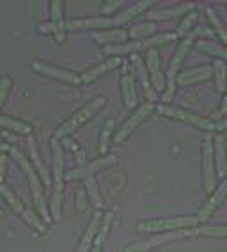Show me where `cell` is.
Segmentation results:
<instances>
[{"label":"cell","mask_w":227,"mask_h":252,"mask_svg":"<svg viewBox=\"0 0 227 252\" xmlns=\"http://www.w3.org/2000/svg\"><path fill=\"white\" fill-rule=\"evenodd\" d=\"M9 153H11V157H13L14 162L22 167V171L25 172V176H27L28 185H30V190H32V195H34V203H36V208H37V212H39V215L43 217V222H45V224H50L52 217H50V212H48V208H46L45 195H43V187H41V183H39V176H37L34 165H32L30 160H28L18 148H11Z\"/></svg>","instance_id":"obj_1"},{"label":"cell","mask_w":227,"mask_h":252,"mask_svg":"<svg viewBox=\"0 0 227 252\" xmlns=\"http://www.w3.org/2000/svg\"><path fill=\"white\" fill-rule=\"evenodd\" d=\"M105 103H107V99L105 98H94L92 101H89V103L85 105L84 108H80L78 112H75L71 117H69L68 121L62 123V125L55 130V140L59 139H64V137L71 135L73 131L78 130L80 126L84 125L85 121H89L92 116H96V114L100 112L101 108L105 107Z\"/></svg>","instance_id":"obj_2"},{"label":"cell","mask_w":227,"mask_h":252,"mask_svg":"<svg viewBox=\"0 0 227 252\" xmlns=\"http://www.w3.org/2000/svg\"><path fill=\"white\" fill-rule=\"evenodd\" d=\"M176 32H169V34H160L155 37H145V39L132 41V43H123V45H112L105 48V54L112 55V57H119V55H126L132 52H141V50H153L155 46L167 45L170 41L176 39Z\"/></svg>","instance_id":"obj_3"},{"label":"cell","mask_w":227,"mask_h":252,"mask_svg":"<svg viewBox=\"0 0 227 252\" xmlns=\"http://www.w3.org/2000/svg\"><path fill=\"white\" fill-rule=\"evenodd\" d=\"M199 224L197 217H176V219H162V220H147L139 224L141 233H162V231L190 229Z\"/></svg>","instance_id":"obj_4"},{"label":"cell","mask_w":227,"mask_h":252,"mask_svg":"<svg viewBox=\"0 0 227 252\" xmlns=\"http://www.w3.org/2000/svg\"><path fill=\"white\" fill-rule=\"evenodd\" d=\"M0 195L7 201V204L13 208L14 213H18L22 219H25V222H27L28 225H32V227H34V229H37L39 233H45V231H46L45 222H43L34 212H30V210H27V208L23 206L22 201H20V199L13 194V190H11L9 187H5L4 183L0 185Z\"/></svg>","instance_id":"obj_5"},{"label":"cell","mask_w":227,"mask_h":252,"mask_svg":"<svg viewBox=\"0 0 227 252\" xmlns=\"http://www.w3.org/2000/svg\"><path fill=\"white\" fill-rule=\"evenodd\" d=\"M194 37H196V34H188V36L185 37V39L181 41V45H179V48L176 50V54H174L172 61H170V68H169V75H167V93H165L164 96V101L167 103L169 99L172 98V93H174V87H176V78H177V69H179V66H181V63L185 61L186 54H188V50H190L192 43H194Z\"/></svg>","instance_id":"obj_6"},{"label":"cell","mask_w":227,"mask_h":252,"mask_svg":"<svg viewBox=\"0 0 227 252\" xmlns=\"http://www.w3.org/2000/svg\"><path fill=\"white\" fill-rule=\"evenodd\" d=\"M196 234V231H188V229H179V231H169V233L158 234V236H149V238L142 240V242H137L133 245H128L124 249V252H145L151 251V249L158 247V245H164L167 242H172L177 238H185V236H192Z\"/></svg>","instance_id":"obj_7"},{"label":"cell","mask_w":227,"mask_h":252,"mask_svg":"<svg viewBox=\"0 0 227 252\" xmlns=\"http://www.w3.org/2000/svg\"><path fill=\"white\" fill-rule=\"evenodd\" d=\"M160 114H164L167 117H172V119H179L183 123H188V125H194L200 130H206V131H215V123L206 119V117H200L196 116V114H190L186 112V110H181V108H174V107H169V105L162 103L160 107H156Z\"/></svg>","instance_id":"obj_8"},{"label":"cell","mask_w":227,"mask_h":252,"mask_svg":"<svg viewBox=\"0 0 227 252\" xmlns=\"http://www.w3.org/2000/svg\"><path fill=\"white\" fill-rule=\"evenodd\" d=\"M213 135H206L202 144V171H204V192L213 194L215 189V149H213Z\"/></svg>","instance_id":"obj_9"},{"label":"cell","mask_w":227,"mask_h":252,"mask_svg":"<svg viewBox=\"0 0 227 252\" xmlns=\"http://www.w3.org/2000/svg\"><path fill=\"white\" fill-rule=\"evenodd\" d=\"M32 69L39 75H45V77H50L55 78V80H60V82H66V84H71V86H80L82 84V78L78 77L77 73L68 71V69H60V68H55V66H50V64H45V63H32Z\"/></svg>","instance_id":"obj_10"},{"label":"cell","mask_w":227,"mask_h":252,"mask_svg":"<svg viewBox=\"0 0 227 252\" xmlns=\"http://www.w3.org/2000/svg\"><path fill=\"white\" fill-rule=\"evenodd\" d=\"M115 162H117V158L114 157V155H105V157L98 158V160H94V162L85 163L84 167H78V169L69 171L68 174H66V180H80V178L85 180V178L92 176L94 172L101 171V169H105V167L114 165Z\"/></svg>","instance_id":"obj_11"},{"label":"cell","mask_w":227,"mask_h":252,"mask_svg":"<svg viewBox=\"0 0 227 252\" xmlns=\"http://www.w3.org/2000/svg\"><path fill=\"white\" fill-rule=\"evenodd\" d=\"M153 110H155V105L153 103H149V101H147V103L145 105H142L141 108H137V112L133 114L132 117H130V119H128L126 123H124L123 126H121V130L117 131V133H115V137H114V142H123L124 139H126L128 135H130V133H132L133 130H135L137 126L141 125L142 121H144L145 117L149 116L151 112H153Z\"/></svg>","instance_id":"obj_12"},{"label":"cell","mask_w":227,"mask_h":252,"mask_svg":"<svg viewBox=\"0 0 227 252\" xmlns=\"http://www.w3.org/2000/svg\"><path fill=\"white\" fill-rule=\"evenodd\" d=\"M226 197H227V178L222 181V185L218 187L217 190H215L213 194L209 195V199L206 201V204L202 208H200V212H199V215H197V219H199V222H206L211 217V213L217 210L220 204L226 201Z\"/></svg>","instance_id":"obj_13"},{"label":"cell","mask_w":227,"mask_h":252,"mask_svg":"<svg viewBox=\"0 0 227 252\" xmlns=\"http://www.w3.org/2000/svg\"><path fill=\"white\" fill-rule=\"evenodd\" d=\"M145 64H147V69L151 73V82L155 86L156 91H164L165 89V77L162 69H160V54L155 48L147 50L145 54Z\"/></svg>","instance_id":"obj_14"},{"label":"cell","mask_w":227,"mask_h":252,"mask_svg":"<svg viewBox=\"0 0 227 252\" xmlns=\"http://www.w3.org/2000/svg\"><path fill=\"white\" fill-rule=\"evenodd\" d=\"M213 75V68L211 66H202V68L196 69H188V71H183L177 75L176 84L177 86H192V84H199V82L208 80L209 77Z\"/></svg>","instance_id":"obj_15"},{"label":"cell","mask_w":227,"mask_h":252,"mask_svg":"<svg viewBox=\"0 0 227 252\" xmlns=\"http://www.w3.org/2000/svg\"><path fill=\"white\" fill-rule=\"evenodd\" d=\"M52 149H54V190H64V151L59 140H52Z\"/></svg>","instance_id":"obj_16"},{"label":"cell","mask_w":227,"mask_h":252,"mask_svg":"<svg viewBox=\"0 0 227 252\" xmlns=\"http://www.w3.org/2000/svg\"><path fill=\"white\" fill-rule=\"evenodd\" d=\"M121 64V57H110L109 61H105V63L98 64V66H94L92 69H89V71H85L82 75V82L84 84H89V82H94L96 78H100L101 75H105V73L112 71V69H115Z\"/></svg>","instance_id":"obj_17"},{"label":"cell","mask_w":227,"mask_h":252,"mask_svg":"<svg viewBox=\"0 0 227 252\" xmlns=\"http://www.w3.org/2000/svg\"><path fill=\"white\" fill-rule=\"evenodd\" d=\"M101 220H103V215H101L100 212L94 213L92 220L89 222V227H87L85 234H84L82 242H80V245H78L75 252H89V249H91L92 242H94V238H96V234H98V229H100Z\"/></svg>","instance_id":"obj_18"},{"label":"cell","mask_w":227,"mask_h":252,"mask_svg":"<svg viewBox=\"0 0 227 252\" xmlns=\"http://www.w3.org/2000/svg\"><path fill=\"white\" fill-rule=\"evenodd\" d=\"M155 4V2H151V0H142V2H137L135 5H132L130 9L123 11L121 14H117L114 20V25H124V23H128L130 20H133L135 16H139V14L142 13L144 9H147V7H151V5Z\"/></svg>","instance_id":"obj_19"},{"label":"cell","mask_w":227,"mask_h":252,"mask_svg":"<svg viewBox=\"0 0 227 252\" xmlns=\"http://www.w3.org/2000/svg\"><path fill=\"white\" fill-rule=\"evenodd\" d=\"M215 151H217V172L220 178H226L227 174V160H226V139H224L222 133H217L215 135Z\"/></svg>","instance_id":"obj_20"},{"label":"cell","mask_w":227,"mask_h":252,"mask_svg":"<svg viewBox=\"0 0 227 252\" xmlns=\"http://www.w3.org/2000/svg\"><path fill=\"white\" fill-rule=\"evenodd\" d=\"M94 41L101 45L112 46V45H123V41L128 37V32L124 31H105V32H94L92 34Z\"/></svg>","instance_id":"obj_21"},{"label":"cell","mask_w":227,"mask_h":252,"mask_svg":"<svg viewBox=\"0 0 227 252\" xmlns=\"http://www.w3.org/2000/svg\"><path fill=\"white\" fill-rule=\"evenodd\" d=\"M28 153H30L32 165H34V169H36L37 176L41 178L45 185H50L52 183L50 174H48V171H46L45 167H43L41 158H39V155H37V148H36V140H34V137H28Z\"/></svg>","instance_id":"obj_22"},{"label":"cell","mask_w":227,"mask_h":252,"mask_svg":"<svg viewBox=\"0 0 227 252\" xmlns=\"http://www.w3.org/2000/svg\"><path fill=\"white\" fill-rule=\"evenodd\" d=\"M194 7V4H183L179 7H172V9H155L147 13V18L149 20H170V18H177L181 14L188 13V11Z\"/></svg>","instance_id":"obj_23"},{"label":"cell","mask_w":227,"mask_h":252,"mask_svg":"<svg viewBox=\"0 0 227 252\" xmlns=\"http://www.w3.org/2000/svg\"><path fill=\"white\" fill-rule=\"evenodd\" d=\"M121 87H123L124 105H126L128 108H135L137 107V89H135L133 77H130V75H124L123 80H121Z\"/></svg>","instance_id":"obj_24"},{"label":"cell","mask_w":227,"mask_h":252,"mask_svg":"<svg viewBox=\"0 0 227 252\" xmlns=\"http://www.w3.org/2000/svg\"><path fill=\"white\" fill-rule=\"evenodd\" d=\"M0 126L2 128H7L11 131H16V133H22V135H30L32 128L27 123L18 121V119H13L9 116H0Z\"/></svg>","instance_id":"obj_25"},{"label":"cell","mask_w":227,"mask_h":252,"mask_svg":"<svg viewBox=\"0 0 227 252\" xmlns=\"http://www.w3.org/2000/svg\"><path fill=\"white\" fill-rule=\"evenodd\" d=\"M135 64H137V71H139V78H141V84H142V87H144V91H145V96H147V99H149V103H153V101H155V98H156V94H155V91L151 89V82H149V78H147V73H145L144 63L137 57Z\"/></svg>","instance_id":"obj_26"},{"label":"cell","mask_w":227,"mask_h":252,"mask_svg":"<svg viewBox=\"0 0 227 252\" xmlns=\"http://www.w3.org/2000/svg\"><path fill=\"white\" fill-rule=\"evenodd\" d=\"M155 31H156L155 23H141V25H137V27H133L132 31L128 32V36L133 37L135 41H139L149 37L151 34H155Z\"/></svg>","instance_id":"obj_27"},{"label":"cell","mask_w":227,"mask_h":252,"mask_svg":"<svg viewBox=\"0 0 227 252\" xmlns=\"http://www.w3.org/2000/svg\"><path fill=\"white\" fill-rule=\"evenodd\" d=\"M112 131H114V119H107L103 130H101V137H100V153L101 155H107V151H109L110 140H112Z\"/></svg>","instance_id":"obj_28"},{"label":"cell","mask_w":227,"mask_h":252,"mask_svg":"<svg viewBox=\"0 0 227 252\" xmlns=\"http://www.w3.org/2000/svg\"><path fill=\"white\" fill-rule=\"evenodd\" d=\"M197 46H199V50H202V52H206V54H209V55H215V57H218L220 61H222V59L227 61V48H224V46L215 45L211 41H199Z\"/></svg>","instance_id":"obj_29"},{"label":"cell","mask_w":227,"mask_h":252,"mask_svg":"<svg viewBox=\"0 0 227 252\" xmlns=\"http://www.w3.org/2000/svg\"><path fill=\"white\" fill-rule=\"evenodd\" d=\"M85 189H87L89 197H91L92 204H94L96 208H103V199H101L100 192H98V185H96V181H94L92 176L85 178Z\"/></svg>","instance_id":"obj_30"},{"label":"cell","mask_w":227,"mask_h":252,"mask_svg":"<svg viewBox=\"0 0 227 252\" xmlns=\"http://www.w3.org/2000/svg\"><path fill=\"white\" fill-rule=\"evenodd\" d=\"M213 73L215 78H217V91L218 93H224L226 91V64H224V61H220V59L215 61Z\"/></svg>","instance_id":"obj_31"},{"label":"cell","mask_w":227,"mask_h":252,"mask_svg":"<svg viewBox=\"0 0 227 252\" xmlns=\"http://www.w3.org/2000/svg\"><path fill=\"white\" fill-rule=\"evenodd\" d=\"M110 224H112V213H107V215H103V220H101L100 229H98V234H96V238H94L96 247H101V243L105 242L107 234H109Z\"/></svg>","instance_id":"obj_32"},{"label":"cell","mask_w":227,"mask_h":252,"mask_svg":"<svg viewBox=\"0 0 227 252\" xmlns=\"http://www.w3.org/2000/svg\"><path fill=\"white\" fill-rule=\"evenodd\" d=\"M60 204H62V190H54L50 201V217L55 222L60 219Z\"/></svg>","instance_id":"obj_33"},{"label":"cell","mask_w":227,"mask_h":252,"mask_svg":"<svg viewBox=\"0 0 227 252\" xmlns=\"http://www.w3.org/2000/svg\"><path fill=\"white\" fill-rule=\"evenodd\" d=\"M196 233L206 234V236H217V238H227V225H204Z\"/></svg>","instance_id":"obj_34"},{"label":"cell","mask_w":227,"mask_h":252,"mask_svg":"<svg viewBox=\"0 0 227 252\" xmlns=\"http://www.w3.org/2000/svg\"><path fill=\"white\" fill-rule=\"evenodd\" d=\"M206 14H208V20L211 22L213 29L218 32V36L222 37V41L227 45V31H226V27L222 25V22H220V18H218L217 14H215V11H213V9H206Z\"/></svg>","instance_id":"obj_35"},{"label":"cell","mask_w":227,"mask_h":252,"mask_svg":"<svg viewBox=\"0 0 227 252\" xmlns=\"http://www.w3.org/2000/svg\"><path fill=\"white\" fill-rule=\"evenodd\" d=\"M194 22H196V13H194V11H190V13H188V16H186V18L181 22V25L177 27L176 36H185L186 32L194 27Z\"/></svg>","instance_id":"obj_36"},{"label":"cell","mask_w":227,"mask_h":252,"mask_svg":"<svg viewBox=\"0 0 227 252\" xmlns=\"http://www.w3.org/2000/svg\"><path fill=\"white\" fill-rule=\"evenodd\" d=\"M62 7L64 4L60 0H54L52 2V23H62Z\"/></svg>","instance_id":"obj_37"},{"label":"cell","mask_w":227,"mask_h":252,"mask_svg":"<svg viewBox=\"0 0 227 252\" xmlns=\"http://www.w3.org/2000/svg\"><path fill=\"white\" fill-rule=\"evenodd\" d=\"M9 89H11V78L4 77L2 80H0V108H2L5 98H7V94H9Z\"/></svg>","instance_id":"obj_38"},{"label":"cell","mask_w":227,"mask_h":252,"mask_svg":"<svg viewBox=\"0 0 227 252\" xmlns=\"http://www.w3.org/2000/svg\"><path fill=\"white\" fill-rule=\"evenodd\" d=\"M123 5V2L121 0H109V2H103V5H101V11H103L105 14L112 13V11L119 9Z\"/></svg>","instance_id":"obj_39"},{"label":"cell","mask_w":227,"mask_h":252,"mask_svg":"<svg viewBox=\"0 0 227 252\" xmlns=\"http://www.w3.org/2000/svg\"><path fill=\"white\" fill-rule=\"evenodd\" d=\"M77 206L80 212H84L87 206V199H85V192L84 190H78V195H77Z\"/></svg>","instance_id":"obj_40"},{"label":"cell","mask_w":227,"mask_h":252,"mask_svg":"<svg viewBox=\"0 0 227 252\" xmlns=\"http://www.w3.org/2000/svg\"><path fill=\"white\" fill-rule=\"evenodd\" d=\"M5 162H7V158H5V157H0V185H2V181H4Z\"/></svg>","instance_id":"obj_41"},{"label":"cell","mask_w":227,"mask_h":252,"mask_svg":"<svg viewBox=\"0 0 227 252\" xmlns=\"http://www.w3.org/2000/svg\"><path fill=\"white\" fill-rule=\"evenodd\" d=\"M215 131H224V130H227V119H222L220 123H215Z\"/></svg>","instance_id":"obj_42"},{"label":"cell","mask_w":227,"mask_h":252,"mask_svg":"<svg viewBox=\"0 0 227 252\" xmlns=\"http://www.w3.org/2000/svg\"><path fill=\"white\" fill-rule=\"evenodd\" d=\"M227 114V91H226V96H224V101H222V110H220V116Z\"/></svg>","instance_id":"obj_43"},{"label":"cell","mask_w":227,"mask_h":252,"mask_svg":"<svg viewBox=\"0 0 227 252\" xmlns=\"http://www.w3.org/2000/svg\"><path fill=\"white\" fill-rule=\"evenodd\" d=\"M9 149H11L9 144H0V155L4 153V151H9Z\"/></svg>","instance_id":"obj_44"},{"label":"cell","mask_w":227,"mask_h":252,"mask_svg":"<svg viewBox=\"0 0 227 252\" xmlns=\"http://www.w3.org/2000/svg\"><path fill=\"white\" fill-rule=\"evenodd\" d=\"M92 252H101V251H100V247H94L92 249Z\"/></svg>","instance_id":"obj_45"}]
</instances>
